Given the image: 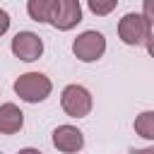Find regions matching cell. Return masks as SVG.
Wrapping results in <instances>:
<instances>
[{
    "label": "cell",
    "instance_id": "13",
    "mask_svg": "<svg viewBox=\"0 0 154 154\" xmlns=\"http://www.w3.org/2000/svg\"><path fill=\"white\" fill-rule=\"evenodd\" d=\"M7 29H10V14L0 7V36H2V34H7Z\"/></svg>",
    "mask_w": 154,
    "mask_h": 154
},
{
    "label": "cell",
    "instance_id": "16",
    "mask_svg": "<svg viewBox=\"0 0 154 154\" xmlns=\"http://www.w3.org/2000/svg\"><path fill=\"white\" fill-rule=\"evenodd\" d=\"M17 154H41L38 149H34V147H24V149H19Z\"/></svg>",
    "mask_w": 154,
    "mask_h": 154
},
{
    "label": "cell",
    "instance_id": "6",
    "mask_svg": "<svg viewBox=\"0 0 154 154\" xmlns=\"http://www.w3.org/2000/svg\"><path fill=\"white\" fill-rule=\"evenodd\" d=\"M79 22H82V5H79V0H58L55 2L51 24L58 31H70Z\"/></svg>",
    "mask_w": 154,
    "mask_h": 154
},
{
    "label": "cell",
    "instance_id": "10",
    "mask_svg": "<svg viewBox=\"0 0 154 154\" xmlns=\"http://www.w3.org/2000/svg\"><path fill=\"white\" fill-rule=\"evenodd\" d=\"M135 132L149 142H154V111H142L137 118H135Z\"/></svg>",
    "mask_w": 154,
    "mask_h": 154
},
{
    "label": "cell",
    "instance_id": "15",
    "mask_svg": "<svg viewBox=\"0 0 154 154\" xmlns=\"http://www.w3.org/2000/svg\"><path fill=\"white\" fill-rule=\"evenodd\" d=\"M147 51H149V55L154 58V34H152V36L147 38Z\"/></svg>",
    "mask_w": 154,
    "mask_h": 154
},
{
    "label": "cell",
    "instance_id": "14",
    "mask_svg": "<svg viewBox=\"0 0 154 154\" xmlns=\"http://www.w3.org/2000/svg\"><path fill=\"white\" fill-rule=\"evenodd\" d=\"M130 154H154V147H144V149H132Z\"/></svg>",
    "mask_w": 154,
    "mask_h": 154
},
{
    "label": "cell",
    "instance_id": "5",
    "mask_svg": "<svg viewBox=\"0 0 154 154\" xmlns=\"http://www.w3.org/2000/svg\"><path fill=\"white\" fill-rule=\"evenodd\" d=\"M10 48H12V53H14L19 60L34 63V60H38L41 53H43V41H41V36L34 34V31H19V34H14Z\"/></svg>",
    "mask_w": 154,
    "mask_h": 154
},
{
    "label": "cell",
    "instance_id": "4",
    "mask_svg": "<svg viewBox=\"0 0 154 154\" xmlns=\"http://www.w3.org/2000/svg\"><path fill=\"white\" fill-rule=\"evenodd\" d=\"M72 53H75V58L82 60V63H94V60H99V58L106 53V38H103V34H101V31H94V29L82 31V34L72 41Z\"/></svg>",
    "mask_w": 154,
    "mask_h": 154
},
{
    "label": "cell",
    "instance_id": "9",
    "mask_svg": "<svg viewBox=\"0 0 154 154\" xmlns=\"http://www.w3.org/2000/svg\"><path fill=\"white\" fill-rule=\"evenodd\" d=\"M55 2H58V0H29V2H26V12H29V17H31L34 22L48 24L51 17H53Z\"/></svg>",
    "mask_w": 154,
    "mask_h": 154
},
{
    "label": "cell",
    "instance_id": "3",
    "mask_svg": "<svg viewBox=\"0 0 154 154\" xmlns=\"http://www.w3.org/2000/svg\"><path fill=\"white\" fill-rule=\"evenodd\" d=\"M60 106H63V111L70 118H84V116L91 113L94 101H91V94H89L87 87H82V84H67L63 89V94H60Z\"/></svg>",
    "mask_w": 154,
    "mask_h": 154
},
{
    "label": "cell",
    "instance_id": "1",
    "mask_svg": "<svg viewBox=\"0 0 154 154\" xmlns=\"http://www.w3.org/2000/svg\"><path fill=\"white\" fill-rule=\"evenodd\" d=\"M53 82L43 72H24L14 79V94L26 103H41L51 96Z\"/></svg>",
    "mask_w": 154,
    "mask_h": 154
},
{
    "label": "cell",
    "instance_id": "2",
    "mask_svg": "<svg viewBox=\"0 0 154 154\" xmlns=\"http://www.w3.org/2000/svg\"><path fill=\"white\" fill-rule=\"evenodd\" d=\"M118 36H120V41L125 46H142L152 36V24L144 19V14L128 12L118 22Z\"/></svg>",
    "mask_w": 154,
    "mask_h": 154
},
{
    "label": "cell",
    "instance_id": "7",
    "mask_svg": "<svg viewBox=\"0 0 154 154\" xmlns=\"http://www.w3.org/2000/svg\"><path fill=\"white\" fill-rule=\"evenodd\" d=\"M53 147L63 154H75L84 147V135L75 125H58L53 130Z\"/></svg>",
    "mask_w": 154,
    "mask_h": 154
},
{
    "label": "cell",
    "instance_id": "8",
    "mask_svg": "<svg viewBox=\"0 0 154 154\" xmlns=\"http://www.w3.org/2000/svg\"><path fill=\"white\" fill-rule=\"evenodd\" d=\"M24 125V113L19 111L17 103H0V132L2 135H14Z\"/></svg>",
    "mask_w": 154,
    "mask_h": 154
},
{
    "label": "cell",
    "instance_id": "12",
    "mask_svg": "<svg viewBox=\"0 0 154 154\" xmlns=\"http://www.w3.org/2000/svg\"><path fill=\"white\" fill-rule=\"evenodd\" d=\"M142 14L149 24H154V0H144L142 2Z\"/></svg>",
    "mask_w": 154,
    "mask_h": 154
},
{
    "label": "cell",
    "instance_id": "11",
    "mask_svg": "<svg viewBox=\"0 0 154 154\" xmlns=\"http://www.w3.org/2000/svg\"><path fill=\"white\" fill-rule=\"evenodd\" d=\"M116 5H118V0H87L89 12L96 14V17H106V14H111V12L116 10Z\"/></svg>",
    "mask_w": 154,
    "mask_h": 154
}]
</instances>
